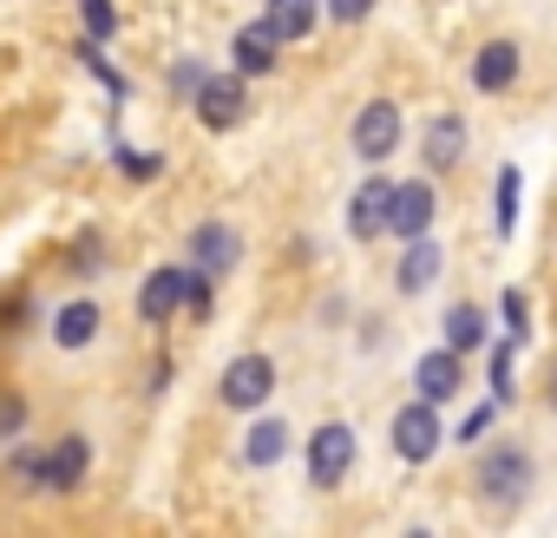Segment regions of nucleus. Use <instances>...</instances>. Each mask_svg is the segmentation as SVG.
<instances>
[{
  "instance_id": "c756f323",
  "label": "nucleus",
  "mask_w": 557,
  "mask_h": 538,
  "mask_svg": "<svg viewBox=\"0 0 557 538\" xmlns=\"http://www.w3.org/2000/svg\"><path fill=\"white\" fill-rule=\"evenodd\" d=\"M14 473H21V479H34V486H40V453H27V447H21V453H14Z\"/></svg>"
},
{
  "instance_id": "f03ea898",
  "label": "nucleus",
  "mask_w": 557,
  "mask_h": 538,
  "mask_svg": "<svg viewBox=\"0 0 557 538\" xmlns=\"http://www.w3.org/2000/svg\"><path fill=\"white\" fill-rule=\"evenodd\" d=\"M269 394H275V362H269V355H236V362L223 368V381H216V401L236 407V414L269 407Z\"/></svg>"
},
{
  "instance_id": "7c9ffc66",
  "label": "nucleus",
  "mask_w": 557,
  "mask_h": 538,
  "mask_svg": "<svg viewBox=\"0 0 557 538\" xmlns=\"http://www.w3.org/2000/svg\"><path fill=\"white\" fill-rule=\"evenodd\" d=\"M197 80H203V66H197V60H184V66H177V93H197Z\"/></svg>"
},
{
  "instance_id": "4be33fe9",
  "label": "nucleus",
  "mask_w": 557,
  "mask_h": 538,
  "mask_svg": "<svg viewBox=\"0 0 557 538\" xmlns=\"http://www.w3.org/2000/svg\"><path fill=\"white\" fill-rule=\"evenodd\" d=\"M79 14H86V34H92V40H112V34H119L112 0H79Z\"/></svg>"
},
{
  "instance_id": "412c9836",
  "label": "nucleus",
  "mask_w": 557,
  "mask_h": 538,
  "mask_svg": "<svg viewBox=\"0 0 557 538\" xmlns=\"http://www.w3.org/2000/svg\"><path fill=\"white\" fill-rule=\"evenodd\" d=\"M511 223H518V164L498 171V236H511Z\"/></svg>"
},
{
  "instance_id": "20e7f679",
  "label": "nucleus",
  "mask_w": 557,
  "mask_h": 538,
  "mask_svg": "<svg viewBox=\"0 0 557 538\" xmlns=\"http://www.w3.org/2000/svg\"><path fill=\"white\" fill-rule=\"evenodd\" d=\"M348 466H355V427H342V420L315 427V433H309V486L335 492V486L348 479Z\"/></svg>"
},
{
  "instance_id": "393cba45",
  "label": "nucleus",
  "mask_w": 557,
  "mask_h": 538,
  "mask_svg": "<svg viewBox=\"0 0 557 538\" xmlns=\"http://www.w3.org/2000/svg\"><path fill=\"white\" fill-rule=\"evenodd\" d=\"M492 394H498V401H511V342H505V349H492Z\"/></svg>"
},
{
  "instance_id": "f3484780",
  "label": "nucleus",
  "mask_w": 557,
  "mask_h": 538,
  "mask_svg": "<svg viewBox=\"0 0 557 538\" xmlns=\"http://www.w3.org/2000/svg\"><path fill=\"white\" fill-rule=\"evenodd\" d=\"M275 47H283V40H275L262 21H256V27H243V34H236V73H243V80L275 73Z\"/></svg>"
},
{
  "instance_id": "cd10ccee",
  "label": "nucleus",
  "mask_w": 557,
  "mask_h": 538,
  "mask_svg": "<svg viewBox=\"0 0 557 538\" xmlns=\"http://www.w3.org/2000/svg\"><path fill=\"white\" fill-rule=\"evenodd\" d=\"M73 269H79V277H92V269H99V236H92V230L79 236V249H73Z\"/></svg>"
},
{
  "instance_id": "6e6552de",
  "label": "nucleus",
  "mask_w": 557,
  "mask_h": 538,
  "mask_svg": "<svg viewBox=\"0 0 557 538\" xmlns=\"http://www.w3.org/2000/svg\"><path fill=\"white\" fill-rule=\"evenodd\" d=\"M466 158V119L459 112H433L426 138H420V171H453Z\"/></svg>"
},
{
  "instance_id": "bb28decb",
  "label": "nucleus",
  "mask_w": 557,
  "mask_h": 538,
  "mask_svg": "<svg viewBox=\"0 0 557 538\" xmlns=\"http://www.w3.org/2000/svg\"><path fill=\"white\" fill-rule=\"evenodd\" d=\"M329 14H335L342 27H361V21L374 14V0H329Z\"/></svg>"
},
{
  "instance_id": "6ab92c4d",
  "label": "nucleus",
  "mask_w": 557,
  "mask_h": 538,
  "mask_svg": "<svg viewBox=\"0 0 557 538\" xmlns=\"http://www.w3.org/2000/svg\"><path fill=\"white\" fill-rule=\"evenodd\" d=\"M99 335V303H66L60 316H53V342L60 349H86Z\"/></svg>"
},
{
  "instance_id": "ddd939ff",
  "label": "nucleus",
  "mask_w": 557,
  "mask_h": 538,
  "mask_svg": "<svg viewBox=\"0 0 557 538\" xmlns=\"http://www.w3.org/2000/svg\"><path fill=\"white\" fill-rule=\"evenodd\" d=\"M413 388H420V401H453L459 394V355L453 349H426L420 355V368H413Z\"/></svg>"
},
{
  "instance_id": "423d86ee",
  "label": "nucleus",
  "mask_w": 557,
  "mask_h": 538,
  "mask_svg": "<svg viewBox=\"0 0 557 538\" xmlns=\"http://www.w3.org/2000/svg\"><path fill=\"white\" fill-rule=\"evenodd\" d=\"M440 414H433V401H407L400 414H394V453L407 460V466H420V460H433L440 453Z\"/></svg>"
},
{
  "instance_id": "2eb2a0df",
  "label": "nucleus",
  "mask_w": 557,
  "mask_h": 538,
  "mask_svg": "<svg viewBox=\"0 0 557 538\" xmlns=\"http://www.w3.org/2000/svg\"><path fill=\"white\" fill-rule=\"evenodd\" d=\"M518 80V47L511 40H485L479 53H472V86L479 93H505Z\"/></svg>"
},
{
  "instance_id": "1a4fd4ad",
  "label": "nucleus",
  "mask_w": 557,
  "mask_h": 538,
  "mask_svg": "<svg viewBox=\"0 0 557 538\" xmlns=\"http://www.w3.org/2000/svg\"><path fill=\"white\" fill-rule=\"evenodd\" d=\"M387 204H394V178H368L355 197H348V230L368 243V236H387Z\"/></svg>"
},
{
  "instance_id": "9d476101",
  "label": "nucleus",
  "mask_w": 557,
  "mask_h": 538,
  "mask_svg": "<svg viewBox=\"0 0 557 538\" xmlns=\"http://www.w3.org/2000/svg\"><path fill=\"white\" fill-rule=\"evenodd\" d=\"M184 309V269H151V277H145V290H138V316L151 322V329H164L171 316Z\"/></svg>"
},
{
  "instance_id": "2f4dec72",
  "label": "nucleus",
  "mask_w": 557,
  "mask_h": 538,
  "mask_svg": "<svg viewBox=\"0 0 557 538\" xmlns=\"http://www.w3.org/2000/svg\"><path fill=\"white\" fill-rule=\"evenodd\" d=\"M544 401H550V407H557V368H550V394H544Z\"/></svg>"
},
{
  "instance_id": "a878e982",
  "label": "nucleus",
  "mask_w": 557,
  "mask_h": 538,
  "mask_svg": "<svg viewBox=\"0 0 557 538\" xmlns=\"http://www.w3.org/2000/svg\"><path fill=\"white\" fill-rule=\"evenodd\" d=\"M479 433H492V401H485V407H472V414L459 420V433H453V440H466V447H479Z\"/></svg>"
},
{
  "instance_id": "39448f33",
  "label": "nucleus",
  "mask_w": 557,
  "mask_h": 538,
  "mask_svg": "<svg viewBox=\"0 0 557 538\" xmlns=\"http://www.w3.org/2000/svg\"><path fill=\"white\" fill-rule=\"evenodd\" d=\"M190 99H197V119H203L210 132H230V125L249 112V86H243V73H203Z\"/></svg>"
},
{
  "instance_id": "7ed1b4c3",
  "label": "nucleus",
  "mask_w": 557,
  "mask_h": 538,
  "mask_svg": "<svg viewBox=\"0 0 557 538\" xmlns=\"http://www.w3.org/2000/svg\"><path fill=\"white\" fill-rule=\"evenodd\" d=\"M433 217H440V191H433V171L426 178H407V184H394V204H387V236H426L433 230Z\"/></svg>"
},
{
  "instance_id": "a211bd4d",
  "label": "nucleus",
  "mask_w": 557,
  "mask_h": 538,
  "mask_svg": "<svg viewBox=\"0 0 557 538\" xmlns=\"http://www.w3.org/2000/svg\"><path fill=\"white\" fill-rule=\"evenodd\" d=\"M283 453H289V427L275 420V414L249 427V440H243V460H249V466H275Z\"/></svg>"
},
{
  "instance_id": "b1692460",
  "label": "nucleus",
  "mask_w": 557,
  "mask_h": 538,
  "mask_svg": "<svg viewBox=\"0 0 557 538\" xmlns=\"http://www.w3.org/2000/svg\"><path fill=\"white\" fill-rule=\"evenodd\" d=\"M21 420H27V401H21V394H0V440H14Z\"/></svg>"
},
{
  "instance_id": "9b49d317",
  "label": "nucleus",
  "mask_w": 557,
  "mask_h": 538,
  "mask_svg": "<svg viewBox=\"0 0 557 538\" xmlns=\"http://www.w3.org/2000/svg\"><path fill=\"white\" fill-rule=\"evenodd\" d=\"M190 256H197V269H210V277H230L236 256H243V243H236L230 223H197L190 230Z\"/></svg>"
},
{
  "instance_id": "c85d7f7f",
  "label": "nucleus",
  "mask_w": 557,
  "mask_h": 538,
  "mask_svg": "<svg viewBox=\"0 0 557 538\" xmlns=\"http://www.w3.org/2000/svg\"><path fill=\"white\" fill-rule=\"evenodd\" d=\"M119 158H125L132 178H158V171H164V158H151V151H119Z\"/></svg>"
},
{
  "instance_id": "f257e3e1",
  "label": "nucleus",
  "mask_w": 557,
  "mask_h": 538,
  "mask_svg": "<svg viewBox=\"0 0 557 538\" xmlns=\"http://www.w3.org/2000/svg\"><path fill=\"white\" fill-rule=\"evenodd\" d=\"M472 486H479V499H492L498 512H511V505L531 492V453H524L518 440H492V447L479 453Z\"/></svg>"
},
{
  "instance_id": "0eeeda50",
  "label": "nucleus",
  "mask_w": 557,
  "mask_h": 538,
  "mask_svg": "<svg viewBox=\"0 0 557 538\" xmlns=\"http://www.w3.org/2000/svg\"><path fill=\"white\" fill-rule=\"evenodd\" d=\"M394 145H400V106H394V99L361 106V119H355V151H361L368 164H381Z\"/></svg>"
},
{
  "instance_id": "5701e85b",
  "label": "nucleus",
  "mask_w": 557,
  "mask_h": 538,
  "mask_svg": "<svg viewBox=\"0 0 557 538\" xmlns=\"http://www.w3.org/2000/svg\"><path fill=\"white\" fill-rule=\"evenodd\" d=\"M498 309H505V329H511V342H531V303H524L518 290H505V303H498Z\"/></svg>"
},
{
  "instance_id": "dca6fc26",
  "label": "nucleus",
  "mask_w": 557,
  "mask_h": 538,
  "mask_svg": "<svg viewBox=\"0 0 557 538\" xmlns=\"http://www.w3.org/2000/svg\"><path fill=\"white\" fill-rule=\"evenodd\" d=\"M315 14H322V0H269L262 27H269L275 40H309V34H315Z\"/></svg>"
},
{
  "instance_id": "aec40b11",
  "label": "nucleus",
  "mask_w": 557,
  "mask_h": 538,
  "mask_svg": "<svg viewBox=\"0 0 557 538\" xmlns=\"http://www.w3.org/2000/svg\"><path fill=\"white\" fill-rule=\"evenodd\" d=\"M479 342H485V309L479 303H453L446 309V349L453 355H472Z\"/></svg>"
},
{
  "instance_id": "f8f14e48",
  "label": "nucleus",
  "mask_w": 557,
  "mask_h": 538,
  "mask_svg": "<svg viewBox=\"0 0 557 538\" xmlns=\"http://www.w3.org/2000/svg\"><path fill=\"white\" fill-rule=\"evenodd\" d=\"M433 277H440V243H433V230L426 236H407V256L394 269V290L400 296H420V290H433Z\"/></svg>"
},
{
  "instance_id": "4468645a",
  "label": "nucleus",
  "mask_w": 557,
  "mask_h": 538,
  "mask_svg": "<svg viewBox=\"0 0 557 538\" xmlns=\"http://www.w3.org/2000/svg\"><path fill=\"white\" fill-rule=\"evenodd\" d=\"M86 460H92V453H86V440H79V433H66V440L40 460V486H47V492H73V486L86 479Z\"/></svg>"
}]
</instances>
